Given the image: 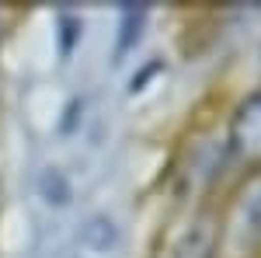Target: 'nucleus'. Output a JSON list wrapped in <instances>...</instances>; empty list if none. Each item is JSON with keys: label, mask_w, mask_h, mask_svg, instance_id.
<instances>
[{"label": "nucleus", "mask_w": 261, "mask_h": 258, "mask_svg": "<svg viewBox=\"0 0 261 258\" xmlns=\"http://www.w3.org/2000/svg\"><path fill=\"white\" fill-rule=\"evenodd\" d=\"M230 238L237 241L241 251H251L261 244V175H254L237 196L233 217H230Z\"/></svg>", "instance_id": "1"}, {"label": "nucleus", "mask_w": 261, "mask_h": 258, "mask_svg": "<svg viewBox=\"0 0 261 258\" xmlns=\"http://www.w3.org/2000/svg\"><path fill=\"white\" fill-rule=\"evenodd\" d=\"M230 143H233V154L241 157H261V91L237 108Z\"/></svg>", "instance_id": "2"}, {"label": "nucleus", "mask_w": 261, "mask_h": 258, "mask_svg": "<svg viewBox=\"0 0 261 258\" xmlns=\"http://www.w3.org/2000/svg\"><path fill=\"white\" fill-rule=\"evenodd\" d=\"M143 7H136V4H125L122 7V25H119V45H115V60H122L133 45H136V39H140V25H143Z\"/></svg>", "instance_id": "3"}, {"label": "nucleus", "mask_w": 261, "mask_h": 258, "mask_svg": "<svg viewBox=\"0 0 261 258\" xmlns=\"http://www.w3.org/2000/svg\"><path fill=\"white\" fill-rule=\"evenodd\" d=\"M42 192H45L49 202H56V206H66V202H70V185H66L60 168H49V171L42 175Z\"/></svg>", "instance_id": "4"}, {"label": "nucleus", "mask_w": 261, "mask_h": 258, "mask_svg": "<svg viewBox=\"0 0 261 258\" xmlns=\"http://www.w3.org/2000/svg\"><path fill=\"white\" fill-rule=\"evenodd\" d=\"M60 56L66 60L70 53H73V42H77V35H81V18H73V14H63L60 18Z\"/></svg>", "instance_id": "5"}, {"label": "nucleus", "mask_w": 261, "mask_h": 258, "mask_svg": "<svg viewBox=\"0 0 261 258\" xmlns=\"http://www.w3.org/2000/svg\"><path fill=\"white\" fill-rule=\"evenodd\" d=\"M157 70H161V63H150V66H146V70H143L140 77H133V91H136V87H143V80H146V77H153V74H157Z\"/></svg>", "instance_id": "6"}, {"label": "nucleus", "mask_w": 261, "mask_h": 258, "mask_svg": "<svg viewBox=\"0 0 261 258\" xmlns=\"http://www.w3.org/2000/svg\"><path fill=\"white\" fill-rule=\"evenodd\" d=\"M77 108H81V101L73 98V101H70V108H66V122H63V133H70V129H73V115H77Z\"/></svg>", "instance_id": "7"}]
</instances>
